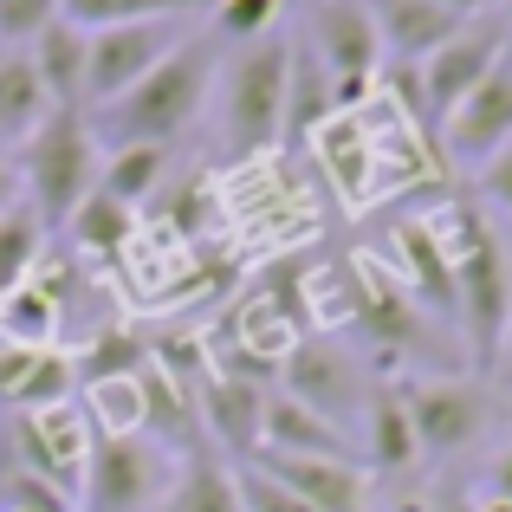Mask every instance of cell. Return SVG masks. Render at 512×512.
Wrapping results in <instances>:
<instances>
[{"label": "cell", "instance_id": "30", "mask_svg": "<svg viewBox=\"0 0 512 512\" xmlns=\"http://www.w3.org/2000/svg\"><path fill=\"white\" fill-rule=\"evenodd\" d=\"M234 480H240V512H305L273 474H260V467H247V474H234Z\"/></svg>", "mask_w": 512, "mask_h": 512}, {"label": "cell", "instance_id": "39", "mask_svg": "<svg viewBox=\"0 0 512 512\" xmlns=\"http://www.w3.org/2000/svg\"><path fill=\"white\" fill-rule=\"evenodd\" d=\"M448 512H480V506H448Z\"/></svg>", "mask_w": 512, "mask_h": 512}, {"label": "cell", "instance_id": "33", "mask_svg": "<svg viewBox=\"0 0 512 512\" xmlns=\"http://www.w3.org/2000/svg\"><path fill=\"white\" fill-rule=\"evenodd\" d=\"M13 208H26V188H20V163L0 150V214H13Z\"/></svg>", "mask_w": 512, "mask_h": 512}, {"label": "cell", "instance_id": "38", "mask_svg": "<svg viewBox=\"0 0 512 512\" xmlns=\"http://www.w3.org/2000/svg\"><path fill=\"white\" fill-rule=\"evenodd\" d=\"M480 512H512V506H500V500H480Z\"/></svg>", "mask_w": 512, "mask_h": 512}, {"label": "cell", "instance_id": "25", "mask_svg": "<svg viewBox=\"0 0 512 512\" xmlns=\"http://www.w3.org/2000/svg\"><path fill=\"white\" fill-rule=\"evenodd\" d=\"M65 227H72V240H78L85 253H104V260H117V253L137 240L143 221H137V208H124V201H111L104 188H91V195L72 208V221H65Z\"/></svg>", "mask_w": 512, "mask_h": 512}, {"label": "cell", "instance_id": "26", "mask_svg": "<svg viewBox=\"0 0 512 512\" xmlns=\"http://www.w3.org/2000/svg\"><path fill=\"white\" fill-rule=\"evenodd\" d=\"M208 0H59V20L104 33V26H130V20H188Z\"/></svg>", "mask_w": 512, "mask_h": 512}, {"label": "cell", "instance_id": "1", "mask_svg": "<svg viewBox=\"0 0 512 512\" xmlns=\"http://www.w3.org/2000/svg\"><path fill=\"white\" fill-rule=\"evenodd\" d=\"M208 85H214V46L201 33H188L143 85H130L117 104H104V143H111V150H124V143H156V150H169L201 117Z\"/></svg>", "mask_w": 512, "mask_h": 512}, {"label": "cell", "instance_id": "18", "mask_svg": "<svg viewBox=\"0 0 512 512\" xmlns=\"http://www.w3.org/2000/svg\"><path fill=\"white\" fill-rule=\"evenodd\" d=\"M338 117V91H331V72L312 59L305 46H292V78H286V137L279 143H305Z\"/></svg>", "mask_w": 512, "mask_h": 512}, {"label": "cell", "instance_id": "10", "mask_svg": "<svg viewBox=\"0 0 512 512\" xmlns=\"http://www.w3.org/2000/svg\"><path fill=\"white\" fill-rule=\"evenodd\" d=\"M396 396L409 409V428H415V448L422 454H454L487 428V396L467 376H415Z\"/></svg>", "mask_w": 512, "mask_h": 512}, {"label": "cell", "instance_id": "12", "mask_svg": "<svg viewBox=\"0 0 512 512\" xmlns=\"http://www.w3.org/2000/svg\"><path fill=\"white\" fill-rule=\"evenodd\" d=\"M260 474H273L305 512H363L370 474L357 461H292V454H260Z\"/></svg>", "mask_w": 512, "mask_h": 512}, {"label": "cell", "instance_id": "16", "mask_svg": "<svg viewBox=\"0 0 512 512\" xmlns=\"http://www.w3.org/2000/svg\"><path fill=\"white\" fill-rule=\"evenodd\" d=\"M286 376H292V402H305V409L325 415V422H338V415L357 409V370H350L331 344H292Z\"/></svg>", "mask_w": 512, "mask_h": 512}, {"label": "cell", "instance_id": "19", "mask_svg": "<svg viewBox=\"0 0 512 512\" xmlns=\"http://www.w3.org/2000/svg\"><path fill=\"white\" fill-rule=\"evenodd\" d=\"M156 512H240V480L227 474L214 454H188V461L169 474Z\"/></svg>", "mask_w": 512, "mask_h": 512}, {"label": "cell", "instance_id": "24", "mask_svg": "<svg viewBox=\"0 0 512 512\" xmlns=\"http://www.w3.org/2000/svg\"><path fill=\"white\" fill-rule=\"evenodd\" d=\"M208 422H214V435L234 441V448H260L266 396L253 389V376H214L208 383Z\"/></svg>", "mask_w": 512, "mask_h": 512}, {"label": "cell", "instance_id": "21", "mask_svg": "<svg viewBox=\"0 0 512 512\" xmlns=\"http://www.w3.org/2000/svg\"><path fill=\"white\" fill-rule=\"evenodd\" d=\"M59 318H65V299H59V279H46V273H33L13 299H0V331H7V344L52 350Z\"/></svg>", "mask_w": 512, "mask_h": 512}, {"label": "cell", "instance_id": "20", "mask_svg": "<svg viewBox=\"0 0 512 512\" xmlns=\"http://www.w3.org/2000/svg\"><path fill=\"white\" fill-rule=\"evenodd\" d=\"M46 111H52V98H46V85H39L33 59H26V52H0V150H7V143H26L46 124Z\"/></svg>", "mask_w": 512, "mask_h": 512}, {"label": "cell", "instance_id": "5", "mask_svg": "<svg viewBox=\"0 0 512 512\" xmlns=\"http://www.w3.org/2000/svg\"><path fill=\"white\" fill-rule=\"evenodd\" d=\"M163 487H169V448L156 435H91L85 487H78L85 512H156Z\"/></svg>", "mask_w": 512, "mask_h": 512}, {"label": "cell", "instance_id": "27", "mask_svg": "<svg viewBox=\"0 0 512 512\" xmlns=\"http://www.w3.org/2000/svg\"><path fill=\"white\" fill-rule=\"evenodd\" d=\"M39 247H46V227H39L33 208L0 214V299H13L39 273Z\"/></svg>", "mask_w": 512, "mask_h": 512}, {"label": "cell", "instance_id": "13", "mask_svg": "<svg viewBox=\"0 0 512 512\" xmlns=\"http://www.w3.org/2000/svg\"><path fill=\"white\" fill-rule=\"evenodd\" d=\"M370 20H376V39H383V59H396V65L402 59L409 65L435 59V52L467 26L461 13L435 7V0H370Z\"/></svg>", "mask_w": 512, "mask_h": 512}, {"label": "cell", "instance_id": "32", "mask_svg": "<svg viewBox=\"0 0 512 512\" xmlns=\"http://www.w3.org/2000/svg\"><path fill=\"white\" fill-rule=\"evenodd\" d=\"M480 195H487L493 208H500L506 221H512V143H506L500 156H493V163H480Z\"/></svg>", "mask_w": 512, "mask_h": 512}, {"label": "cell", "instance_id": "36", "mask_svg": "<svg viewBox=\"0 0 512 512\" xmlns=\"http://www.w3.org/2000/svg\"><path fill=\"white\" fill-rule=\"evenodd\" d=\"M500 363H506V370H512V325H506V344H500Z\"/></svg>", "mask_w": 512, "mask_h": 512}, {"label": "cell", "instance_id": "8", "mask_svg": "<svg viewBox=\"0 0 512 512\" xmlns=\"http://www.w3.org/2000/svg\"><path fill=\"white\" fill-rule=\"evenodd\" d=\"M91 435L98 428L85 422V415L72 409V402H59V409H39V415H13V461H20V474L46 480V487H59L65 500L78 506V487H85V461H91Z\"/></svg>", "mask_w": 512, "mask_h": 512}, {"label": "cell", "instance_id": "6", "mask_svg": "<svg viewBox=\"0 0 512 512\" xmlns=\"http://www.w3.org/2000/svg\"><path fill=\"white\" fill-rule=\"evenodd\" d=\"M500 59H506V33H500L493 20H467L461 33H454L448 46L435 52V59L415 65V91H422V124H428V130H441L467 98H474L480 85H487L493 72H500Z\"/></svg>", "mask_w": 512, "mask_h": 512}, {"label": "cell", "instance_id": "23", "mask_svg": "<svg viewBox=\"0 0 512 512\" xmlns=\"http://www.w3.org/2000/svg\"><path fill=\"white\" fill-rule=\"evenodd\" d=\"M169 175V150H156V143H124V150H111L98 163V188L111 201H124V208H143V201L163 188Z\"/></svg>", "mask_w": 512, "mask_h": 512}, {"label": "cell", "instance_id": "9", "mask_svg": "<svg viewBox=\"0 0 512 512\" xmlns=\"http://www.w3.org/2000/svg\"><path fill=\"white\" fill-rule=\"evenodd\" d=\"M182 39H188L182 20H130V26H104V33H91L85 98L91 104H117L130 85H143V78H150Z\"/></svg>", "mask_w": 512, "mask_h": 512}, {"label": "cell", "instance_id": "15", "mask_svg": "<svg viewBox=\"0 0 512 512\" xmlns=\"http://www.w3.org/2000/svg\"><path fill=\"white\" fill-rule=\"evenodd\" d=\"M260 454H292V461H357L344 441L338 422L312 415L305 402L273 396L266 402V422H260Z\"/></svg>", "mask_w": 512, "mask_h": 512}, {"label": "cell", "instance_id": "2", "mask_svg": "<svg viewBox=\"0 0 512 512\" xmlns=\"http://www.w3.org/2000/svg\"><path fill=\"white\" fill-rule=\"evenodd\" d=\"M20 188L26 208L46 221H72V208L98 188V130H91L85 111H46V124L20 143Z\"/></svg>", "mask_w": 512, "mask_h": 512}, {"label": "cell", "instance_id": "31", "mask_svg": "<svg viewBox=\"0 0 512 512\" xmlns=\"http://www.w3.org/2000/svg\"><path fill=\"white\" fill-rule=\"evenodd\" d=\"M7 512H72V500H65L59 487H46V480H33V474L13 467L7 474Z\"/></svg>", "mask_w": 512, "mask_h": 512}, {"label": "cell", "instance_id": "4", "mask_svg": "<svg viewBox=\"0 0 512 512\" xmlns=\"http://www.w3.org/2000/svg\"><path fill=\"white\" fill-rule=\"evenodd\" d=\"M448 266H454V325H461L467 350L480 363H500V344H506V325H512V266H506L500 240L480 221H467V234L448 253Z\"/></svg>", "mask_w": 512, "mask_h": 512}, {"label": "cell", "instance_id": "28", "mask_svg": "<svg viewBox=\"0 0 512 512\" xmlns=\"http://www.w3.org/2000/svg\"><path fill=\"white\" fill-rule=\"evenodd\" d=\"M279 0H214V39H234V46H260L279 33Z\"/></svg>", "mask_w": 512, "mask_h": 512}, {"label": "cell", "instance_id": "17", "mask_svg": "<svg viewBox=\"0 0 512 512\" xmlns=\"http://www.w3.org/2000/svg\"><path fill=\"white\" fill-rule=\"evenodd\" d=\"M26 59H33L52 111H78V104H85V65H91V33H85V26L52 20L46 33L26 46Z\"/></svg>", "mask_w": 512, "mask_h": 512}, {"label": "cell", "instance_id": "14", "mask_svg": "<svg viewBox=\"0 0 512 512\" xmlns=\"http://www.w3.org/2000/svg\"><path fill=\"white\" fill-rule=\"evenodd\" d=\"M72 389H78L72 357H59V350H26V344L0 350V402H7L13 415L59 409V402H72Z\"/></svg>", "mask_w": 512, "mask_h": 512}, {"label": "cell", "instance_id": "22", "mask_svg": "<svg viewBox=\"0 0 512 512\" xmlns=\"http://www.w3.org/2000/svg\"><path fill=\"white\" fill-rule=\"evenodd\" d=\"M415 428H409V409H402L396 389H376L370 409H363V461L376 467V474H396V467L415 461Z\"/></svg>", "mask_w": 512, "mask_h": 512}, {"label": "cell", "instance_id": "7", "mask_svg": "<svg viewBox=\"0 0 512 512\" xmlns=\"http://www.w3.org/2000/svg\"><path fill=\"white\" fill-rule=\"evenodd\" d=\"M312 52L331 72V91H338V111L357 104L370 91V78L383 72V39H376L370 0H318L312 7Z\"/></svg>", "mask_w": 512, "mask_h": 512}, {"label": "cell", "instance_id": "29", "mask_svg": "<svg viewBox=\"0 0 512 512\" xmlns=\"http://www.w3.org/2000/svg\"><path fill=\"white\" fill-rule=\"evenodd\" d=\"M59 20V0H0V52H26Z\"/></svg>", "mask_w": 512, "mask_h": 512}, {"label": "cell", "instance_id": "35", "mask_svg": "<svg viewBox=\"0 0 512 512\" xmlns=\"http://www.w3.org/2000/svg\"><path fill=\"white\" fill-rule=\"evenodd\" d=\"M435 7H448V13H461V20H480V13H487V0H435Z\"/></svg>", "mask_w": 512, "mask_h": 512}, {"label": "cell", "instance_id": "11", "mask_svg": "<svg viewBox=\"0 0 512 512\" xmlns=\"http://www.w3.org/2000/svg\"><path fill=\"white\" fill-rule=\"evenodd\" d=\"M441 143H448V156L467 163V169L493 163V156L512 143V59H500V72L441 124Z\"/></svg>", "mask_w": 512, "mask_h": 512}, {"label": "cell", "instance_id": "34", "mask_svg": "<svg viewBox=\"0 0 512 512\" xmlns=\"http://www.w3.org/2000/svg\"><path fill=\"white\" fill-rule=\"evenodd\" d=\"M487 500L512 506V448H500V454H493V467H487Z\"/></svg>", "mask_w": 512, "mask_h": 512}, {"label": "cell", "instance_id": "3", "mask_svg": "<svg viewBox=\"0 0 512 512\" xmlns=\"http://www.w3.org/2000/svg\"><path fill=\"white\" fill-rule=\"evenodd\" d=\"M286 78H292V39L273 33L260 46L234 52V65L221 78V130L234 156L273 150L286 137Z\"/></svg>", "mask_w": 512, "mask_h": 512}, {"label": "cell", "instance_id": "37", "mask_svg": "<svg viewBox=\"0 0 512 512\" xmlns=\"http://www.w3.org/2000/svg\"><path fill=\"white\" fill-rule=\"evenodd\" d=\"M500 33H512V0H506V7H500Z\"/></svg>", "mask_w": 512, "mask_h": 512}]
</instances>
